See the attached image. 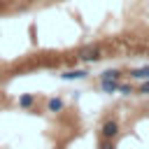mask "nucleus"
Segmentation results:
<instances>
[{"instance_id": "nucleus-7", "label": "nucleus", "mask_w": 149, "mask_h": 149, "mask_svg": "<svg viewBox=\"0 0 149 149\" xmlns=\"http://www.w3.org/2000/svg\"><path fill=\"white\" fill-rule=\"evenodd\" d=\"M100 88L105 93H114V91H119V81H100Z\"/></svg>"}, {"instance_id": "nucleus-4", "label": "nucleus", "mask_w": 149, "mask_h": 149, "mask_svg": "<svg viewBox=\"0 0 149 149\" xmlns=\"http://www.w3.org/2000/svg\"><path fill=\"white\" fill-rule=\"evenodd\" d=\"M130 77H133V79H137V81L149 79V65H144V68H135V70L130 72Z\"/></svg>"}, {"instance_id": "nucleus-11", "label": "nucleus", "mask_w": 149, "mask_h": 149, "mask_svg": "<svg viewBox=\"0 0 149 149\" xmlns=\"http://www.w3.org/2000/svg\"><path fill=\"white\" fill-rule=\"evenodd\" d=\"M100 149H114V144H112V142H109V140H105V142H102V144H100Z\"/></svg>"}, {"instance_id": "nucleus-2", "label": "nucleus", "mask_w": 149, "mask_h": 149, "mask_svg": "<svg viewBox=\"0 0 149 149\" xmlns=\"http://www.w3.org/2000/svg\"><path fill=\"white\" fill-rule=\"evenodd\" d=\"M116 133H119V123H116L114 119L105 121V123H102V128H100V135H102L105 140H112V137H114Z\"/></svg>"}, {"instance_id": "nucleus-8", "label": "nucleus", "mask_w": 149, "mask_h": 149, "mask_svg": "<svg viewBox=\"0 0 149 149\" xmlns=\"http://www.w3.org/2000/svg\"><path fill=\"white\" fill-rule=\"evenodd\" d=\"M33 102H35V95H33V93H26V95L19 98V107H30Z\"/></svg>"}, {"instance_id": "nucleus-5", "label": "nucleus", "mask_w": 149, "mask_h": 149, "mask_svg": "<svg viewBox=\"0 0 149 149\" xmlns=\"http://www.w3.org/2000/svg\"><path fill=\"white\" fill-rule=\"evenodd\" d=\"M86 74H88L86 70H65L61 77H63V79H84Z\"/></svg>"}, {"instance_id": "nucleus-3", "label": "nucleus", "mask_w": 149, "mask_h": 149, "mask_svg": "<svg viewBox=\"0 0 149 149\" xmlns=\"http://www.w3.org/2000/svg\"><path fill=\"white\" fill-rule=\"evenodd\" d=\"M100 81H121V72L119 70H105L100 74Z\"/></svg>"}, {"instance_id": "nucleus-10", "label": "nucleus", "mask_w": 149, "mask_h": 149, "mask_svg": "<svg viewBox=\"0 0 149 149\" xmlns=\"http://www.w3.org/2000/svg\"><path fill=\"white\" fill-rule=\"evenodd\" d=\"M140 93H149V79H144V81L140 84Z\"/></svg>"}, {"instance_id": "nucleus-12", "label": "nucleus", "mask_w": 149, "mask_h": 149, "mask_svg": "<svg viewBox=\"0 0 149 149\" xmlns=\"http://www.w3.org/2000/svg\"><path fill=\"white\" fill-rule=\"evenodd\" d=\"M147 109H149V102H147Z\"/></svg>"}, {"instance_id": "nucleus-1", "label": "nucleus", "mask_w": 149, "mask_h": 149, "mask_svg": "<svg viewBox=\"0 0 149 149\" xmlns=\"http://www.w3.org/2000/svg\"><path fill=\"white\" fill-rule=\"evenodd\" d=\"M100 47L98 44H88V47H81L79 51H77V58L81 61V63H95L98 58H100Z\"/></svg>"}, {"instance_id": "nucleus-6", "label": "nucleus", "mask_w": 149, "mask_h": 149, "mask_svg": "<svg viewBox=\"0 0 149 149\" xmlns=\"http://www.w3.org/2000/svg\"><path fill=\"white\" fill-rule=\"evenodd\" d=\"M47 109H49V112H61V109H63V100H61V98H51V100L47 102Z\"/></svg>"}, {"instance_id": "nucleus-9", "label": "nucleus", "mask_w": 149, "mask_h": 149, "mask_svg": "<svg viewBox=\"0 0 149 149\" xmlns=\"http://www.w3.org/2000/svg\"><path fill=\"white\" fill-rule=\"evenodd\" d=\"M119 91H121L123 95H128V93H133V88H130V84H121V81H119Z\"/></svg>"}]
</instances>
